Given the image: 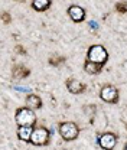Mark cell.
Wrapping results in <instances>:
<instances>
[{"label":"cell","instance_id":"obj_1","mask_svg":"<svg viewBox=\"0 0 127 150\" xmlns=\"http://www.w3.org/2000/svg\"><path fill=\"white\" fill-rule=\"evenodd\" d=\"M15 120L19 127H33V124L36 123V115L31 108L22 107V108H18V111L15 114Z\"/></svg>","mask_w":127,"mask_h":150},{"label":"cell","instance_id":"obj_5","mask_svg":"<svg viewBox=\"0 0 127 150\" xmlns=\"http://www.w3.org/2000/svg\"><path fill=\"white\" fill-rule=\"evenodd\" d=\"M48 142H49V131L46 130L45 127L33 129L32 139H31L32 144H35V146H45V144H48Z\"/></svg>","mask_w":127,"mask_h":150},{"label":"cell","instance_id":"obj_20","mask_svg":"<svg viewBox=\"0 0 127 150\" xmlns=\"http://www.w3.org/2000/svg\"><path fill=\"white\" fill-rule=\"evenodd\" d=\"M22 1H23V0H22Z\"/></svg>","mask_w":127,"mask_h":150},{"label":"cell","instance_id":"obj_15","mask_svg":"<svg viewBox=\"0 0 127 150\" xmlns=\"http://www.w3.org/2000/svg\"><path fill=\"white\" fill-rule=\"evenodd\" d=\"M116 9H117L120 13H126V12H127V4H126V3H123V1H120V3H117Z\"/></svg>","mask_w":127,"mask_h":150},{"label":"cell","instance_id":"obj_4","mask_svg":"<svg viewBox=\"0 0 127 150\" xmlns=\"http://www.w3.org/2000/svg\"><path fill=\"white\" fill-rule=\"evenodd\" d=\"M100 97L104 103L109 104H117L118 103V90L113 85H104L100 91Z\"/></svg>","mask_w":127,"mask_h":150},{"label":"cell","instance_id":"obj_8","mask_svg":"<svg viewBox=\"0 0 127 150\" xmlns=\"http://www.w3.org/2000/svg\"><path fill=\"white\" fill-rule=\"evenodd\" d=\"M67 87H68V91L72 94H81V93H84V90H85V85L82 82H79L78 79H70V81H67Z\"/></svg>","mask_w":127,"mask_h":150},{"label":"cell","instance_id":"obj_17","mask_svg":"<svg viewBox=\"0 0 127 150\" xmlns=\"http://www.w3.org/2000/svg\"><path fill=\"white\" fill-rule=\"evenodd\" d=\"M16 51H18V54H26V52H25V49H23V48H20V46L16 48Z\"/></svg>","mask_w":127,"mask_h":150},{"label":"cell","instance_id":"obj_6","mask_svg":"<svg viewBox=\"0 0 127 150\" xmlns=\"http://www.w3.org/2000/svg\"><path fill=\"white\" fill-rule=\"evenodd\" d=\"M98 143L101 146V149L104 150H113L116 143H117V137L113 133H104L98 137Z\"/></svg>","mask_w":127,"mask_h":150},{"label":"cell","instance_id":"obj_3","mask_svg":"<svg viewBox=\"0 0 127 150\" xmlns=\"http://www.w3.org/2000/svg\"><path fill=\"white\" fill-rule=\"evenodd\" d=\"M59 134L64 140L67 142H71V140H75L79 134V129L77 127L75 123H71V121H67V123H61L59 124Z\"/></svg>","mask_w":127,"mask_h":150},{"label":"cell","instance_id":"obj_18","mask_svg":"<svg viewBox=\"0 0 127 150\" xmlns=\"http://www.w3.org/2000/svg\"><path fill=\"white\" fill-rule=\"evenodd\" d=\"M90 26H92V28L95 29V28H97V23H95V22H90Z\"/></svg>","mask_w":127,"mask_h":150},{"label":"cell","instance_id":"obj_11","mask_svg":"<svg viewBox=\"0 0 127 150\" xmlns=\"http://www.w3.org/2000/svg\"><path fill=\"white\" fill-rule=\"evenodd\" d=\"M51 6V0H32V7L36 12H45Z\"/></svg>","mask_w":127,"mask_h":150},{"label":"cell","instance_id":"obj_9","mask_svg":"<svg viewBox=\"0 0 127 150\" xmlns=\"http://www.w3.org/2000/svg\"><path fill=\"white\" fill-rule=\"evenodd\" d=\"M26 105L31 110H39L42 107V100L38 95H35V94H29L26 97Z\"/></svg>","mask_w":127,"mask_h":150},{"label":"cell","instance_id":"obj_7","mask_svg":"<svg viewBox=\"0 0 127 150\" xmlns=\"http://www.w3.org/2000/svg\"><path fill=\"white\" fill-rule=\"evenodd\" d=\"M68 15H70V18L72 19L75 23H79V22H82L84 18H85V10H84L81 6L72 4V6L68 7Z\"/></svg>","mask_w":127,"mask_h":150},{"label":"cell","instance_id":"obj_2","mask_svg":"<svg viewBox=\"0 0 127 150\" xmlns=\"http://www.w3.org/2000/svg\"><path fill=\"white\" fill-rule=\"evenodd\" d=\"M87 58H88V61H91V62L104 67V64L109 59V52H107V49L103 45H92L90 49H88Z\"/></svg>","mask_w":127,"mask_h":150},{"label":"cell","instance_id":"obj_10","mask_svg":"<svg viewBox=\"0 0 127 150\" xmlns=\"http://www.w3.org/2000/svg\"><path fill=\"white\" fill-rule=\"evenodd\" d=\"M32 133H33V127H19L18 137L22 142H31Z\"/></svg>","mask_w":127,"mask_h":150},{"label":"cell","instance_id":"obj_16","mask_svg":"<svg viewBox=\"0 0 127 150\" xmlns=\"http://www.w3.org/2000/svg\"><path fill=\"white\" fill-rule=\"evenodd\" d=\"M3 22H4V23H9V22H10V15L6 13V12L3 13Z\"/></svg>","mask_w":127,"mask_h":150},{"label":"cell","instance_id":"obj_19","mask_svg":"<svg viewBox=\"0 0 127 150\" xmlns=\"http://www.w3.org/2000/svg\"><path fill=\"white\" fill-rule=\"evenodd\" d=\"M124 150H127V144H126V146H124Z\"/></svg>","mask_w":127,"mask_h":150},{"label":"cell","instance_id":"obj_14","mask_svg":"<svg viewBox=\"0 0 127 150\" xmlns=\"http://www.w3.org/2000/svg\"><path fill=\"white\" fill-rule=\"evenodd\" d=\"M65 61V58H61V56H52L51 59H49V64L51 65H59V62H64Z\"/></svg>","mask_w":127,"mask_h":150},{"label":"cell","instance_id":"obj_12","mask_svg":"<svg viewBox=\"0 0 127 150\" xmlns=\"http://www.w3.org/2000/svg\"><path fill=\"white\" fill-rule=\"evenodd\" d=\"M84 69H85V72H88V74L95 75V74H100V72H101L103 67L98 65V64H94V62H91V61L87 59V62H85V65H84Z\"/></svg>","mask_w":127,"mask_h":150},{"label":"cell","instance_id":"obj_13","mask_svg":"<svg viewBox=\"0 0 127 150\" xmlns=\"http://www.w3.org/2000/svg\"><path fill=\"white\" fill-rule=\"evenodd\" d=\"M31 74V71L26 68V67H22V65H18L13 68V75L16 78H26L28 75Z\"/></svg>","mask_w":127,"mask_h":150}]
</instances>
